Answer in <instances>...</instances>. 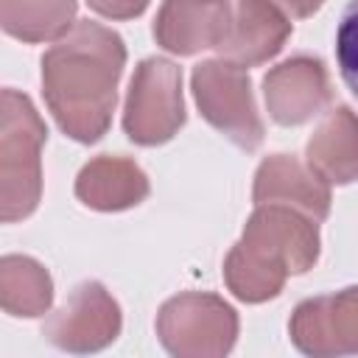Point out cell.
Segmentation results:
<instances>
[{
	"label": "cell",
	"mask_w": 358,
	"mask_h": 358,
	"mask_svg": "<svg viewBox=\"0 0 358 358\" xmlns=\"http://www.w3.org/2000/svg\"><path fill=\"white\" fill-rule=\"evenodd\" d=\"M336 62L347 90L358 98V0H350L336 28Z\"/></svg>",
	"instance_id": "obj_1"
}]
</instances>
